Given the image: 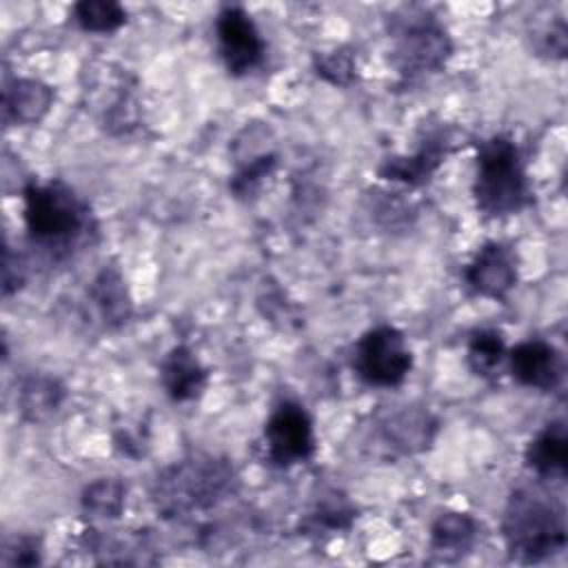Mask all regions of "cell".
Instances as JSON below:
<instances>
[{"label":"cell","mask_w":568,"mask_h":568,"mask_svg":"<svg viewBox=\"0 0 568 568\" xmlns=\"http://www.w3.org/2000/svg\"><path fill=\"white\" fill-rule=\"evenodd\" d=\"M24 226L33 248L49 260L73 257L95 237V217L89 202L64 180H31L22 186Z\"/></svg>","instance_id":"6da1fadb"},{"label":"cell","mask_w":568,"mask_h":568,"mask_svg":"<svg viewBox=\"0 0 568 568\" xmlns=\"http://www.w3.org/2000/svg\"><path fill=\"white\" fill-rule=\"evenodd\" d=\"M501 535L513 559L544 561L566 548V510L541 488H515L504 508Z\"/></svg>","instance_id":"7a4b0ae2"},{"label":"cell","mask_w":568,"mask_h":568,"mask_svg":"<svg viewBox=\"0 0 568 568\" xmlns=\"http://www.w3.org/2000/svg\"><path fill=\"white\" fill-rule=\"evenodd\" d=\"M233 488L235 470L226 459L193 453L158 473L151 495L162 517L178 519L217 506Z\"/></svg>","instance_id":"3957f363"},{"label":"cell","mask_w":568,"mask_h":568,"mask_svg":"<svg viewBox=\"0 0 568 568\" xmlns=\"http://www.w3.org/2000/svg\"><path fill=\"white\" fill-rule=\"evenodd\" d=\"M473 197L488 220L515 215L532 202L526 162L510 135L495 133L477 144Z\"/></svg>","instance_id":"277c9868"},{"label":"cell","mask_w":568,"mask_h":568,"mask_svg":"<svg viewBox=\"0 0 568 568\" xmlns=\"http://www.w3.org/2000/svg\"><path fill=\"white\" fill-rule=\"evenodd\" d=\"M393 40V67L404 80L437 73L453 55V40L446 27L426 9H402L388 18Z\"/></svg>","instance_id":"5b68a950"},{"label":"cell","mask_w":568,"mask_h":568,"mask_svg":"<svg viewBox=\"0 0 568 568\" xmlns=\"http://www.w3.org/2000/svg\"><path fill=\"white\" fill-rule=\"evenodd\" d=\"M413 368V353L399 328L379 324L368 328L353 348V371L377 388L399 386Z\"/></svg>","instance_id":"8992f818"},{"label":"cell","mask_w":568,"mask_h":568,"mask_svg":"<svg viewBox=\"0 0 568 568\" xmlns=\"http://www.w3.org/2000/svg\"><path fill=\"white\" fill-rule=\"evenodd\" d=\"M264 459L275 468L306 464L315 455V430L306 408L297 402H280L264 424Z\"/></svg>","instance_id":"52a82bcc"},{"label":"cell","mask_w":568,"mask_h":568,"mask_svg":"<svg viewBox=\"0 0 568 568\" xmlns=\"http://www.w3.org/2000/svg\"><path fill=\"white\" fill-rule=\"evenodd\" d=\"M217 51L226 71L235 78L255 71L266 55V42L246 9L240 4H224L215 20Z\"/></svg>","instance_id":"ba28073f"},{"label":"cell","mask_w":568,"mask_h":568,"mask_svg":"<svg viewBox=\"0 0 568 568\" xmlns=\"http://www.w3.org/2000/svg\"><path fill=\"white\" fill-rule=\"evenodd\" d=\"M453 144H455V135L448 124H444V122L428 124L422 131L417 149L408 155L384 158L382 164L377 166V175L386 182L422 186L446 162L448 153L453 151Z\"/></svg>","instance_id":"9c48e42d"},{"label":"cell","mask_w":568,"mask_h":568,"mask_svg":"<svg viewBox=\"0 0 568 568\" xmlns=\"http://www.w3.org/2000/svg\"><path fill=\"white\" fill-rule=\"evenodd\" d=\"M506 359L513 379L526 388L550 393L564 384V355L546 339H524L506 353Z\"/></svg>","instance_id":"30bf717a"},{"label":"cell","mask_w":568,"mask_h":568,"mask_svg":"<svg viewBox=\"0 0 568 568\" xmlns=\"http://www.w3.org/2000/svg\"><path fill=\"white\" fill-rule=\"evenodd\" d=\"M517 255L504 242H486L466 264L464 280L473 293L490 300H504L517 286Z\"/></svg>","instance_id":"8fae6325"},{"label":"cell","mask_w":568,"mask_h":568,"mask_svg":"<svg viewBox=\"0 0 568 568\" xmlns=\"http://www.w3.org/2000/svg\"><path fill=\"white\" fill-rule=\"evenodd\" d=\"M160 382L171 402H193L209 386V368L189 346L178 344L160 362Z\"/></svg>","instance_id":"7c38bea8"},{"label":"cell","mask_w":568,"mask_h":568,"mask_svg":"<svg viewBox=\"0 0 568 568\" xmlns=\"http://www.w3.org/2000/svg\"><path fill=\"white\" fill-rule=\"evenodd\" d=\"M53 104V89L36 78H13L2 89V120L9 126L38 124Z\"/></svg>","instance_id":"4fadbf2b"},{"label":"cell","mask_w":568,"mask_h":568,"mask_svg":"<svg viewBox=\"0 0 568 568\" xmlns=\"http://www.w3.org/2000/svg\"><path fill=\"white\" fill-rule=\"evenodd\" d=\"M526 466L546 481H564L568 468V437L566 422H548L524 450Z\"/></svg>","instance_id":"5bb4252c"},{"label":"cell","mask_w":568,"mask_h":568,"mask_svg":"<svg viewBox=\"0 0 568 568\" xmlns=\"http://www.w3.org/2000/svg\"><path fill=\"white\" fill-rule=\"evenodd\" d=\"M477 541V521L462 510H446L430 524V555L437 561L453 564L466 557Z\"/></svg>","instance_id":"9a60e30c"},{"label":"cell","mask_w":568,"mask_h":568,"mask_svg":"<svg viewBox=\"0 0 568 568\" xmlns=\"http://www.w3.org/2000/svg\"><path fill=\"white\" fill-rule=\"evenodd\" d=\"M437 433V419L422 408H402L393 413L382 424V435L386 444L402 453V455H415L426 450Z\"/></svg>","instance_id":"2e32d148"},{"label":"cell","mask_w":568,"mask_h":568,"mask_svg":"<svg viewBox=\"0 0 568 568\" xmlns=\"http://www.w3.org/2000/svg\"><path fill=\"white\" fill-rule=\"evenodd\" d=\"M89 300L93 302L95 311L100 313L104 326L120 328L131 320L133 304L126 288V282L118 266H104L89 286Z\"/></svg>","instance_id":"e0dca14e"},{"label":"cell","mask_w":568,"mask_h":568,"mask_svg":"<svg viewBox=\"0 0 568 568\" xmlns=\"http://www.w3.org/2000/svg\"><path fill=\"white\" fill-rule=\"evenodd\" d=\"M64 399V386L51 375H29L18 390V406L24 419H49Z\"/></svg>","instance_id":"ac0fdd59"},{"label":"cell","mask_w":568,"mask_h":568,"mask_svg":"<svg viewBox=\"0 0 568 568\" xmlns=\"http://www.w3.org/2000/svg\"><path fill=\"white\" fill-rule=\"evenodd\" d=\"M126 486L118 477H98L84 486L80 506L91 519H118L124 510Z\"/></svg>","instance_id":"d6986e66"},{"label":"cell","mask_w":568,"mask_h":568,"mask_svg":"<svg viewBox=\"0 0 568 568\" xmlns=\"http://www.w3.org/2000/svg\"><path fill=\"white\" fill-rule=\"evenodd\" d=\"M355 519V508L348 504V499L339 493H328L317 504L313 510L306 515L302 528L306 535H333L339 530H348Z\"/></svg>","instance_id":"ffe728a7"},{"label":"cell","mask_w":568,"mask_h":568,"mask_svg":"<svg viewBox=\"0 0 568 568\" xmlns=\"http://www.w3.org/2000/svg\"><path fill=\"white\" fill-rule=\"evenodd\" d=\"M506 353L508 351L501 333L495 328H481V331H475L468 339L466 362L475 375L495 377L506 359Z\"/></svg>","instance_id":"44dd1931"},{"label":"cell","mask_w":568,"mask_h":568,"mask_svg":"<svg viewBox=\"0 0 568 568\" xmlns=\"http://www.w3.org/2000/svg\"><path fill=\"white\" fill-rule=\"evenodd\" d=\"M277 162H280V155L275 151H264L246 158L242 164H237L235 173L231 175L229 191L237 200H253L260 186L264 184V180L271 178L273 171L277 169Z\"/></svg>","instance_id":"7402d4cb"},{"label":"cell","mask_w":568,"mask_h":568,"mask_svg":"<svg viewBox=\"0 0 568 568\" xmlns=\"http://www.w3.org/2000/svg\"><path fill=\"white\" fill-rule=\"evenodd\" d=\"M73 20L89 33H113L126 24V11L113 0H80L73 4Z\"/></svg>","instance_id":"603a6c76"},{"label":"cell","mask_w":568,"mask_h":568,"mask_svg":"<svg viewBox=\"0 0 568 568\" xmlns=\"http://www.w3.org/2000/svg\"><path fill=\"white\" fill-rule=\"evenodd\" d=\"M313 71L333 87H351L357 78L355 53L351 47H337L313 55Z\"/></svg>","instance_id":"cb8c5ba5"},{"label":"cell","mask_w":568,"mask_h":568,"mask_svg":"<svg viewBox=\"0 0 568 568\" xmlns=\"http://www.w3.org/2000/svg\"><path fill=\"white\" fill-rule=\"evenodd\" d=\"M2 566H33L40 564V539L31 535H16L4 539Z\"/></svg>","instance_id":"d4e9b609"},{"label":"cell","mask_w":568,"mask_h":568,"mask_svg":"<svg viewBox=\"0 0 568 568\" xmlns=\"http://www.w3.org/2000/svg\"><path fill=\"white\" fill-rule=\"evenodd\" d=\"M27 260L20 253H13L11 246H4V260H2V295L9 297L18 288H22L27 280Z\"/></svg>","instance_id":"484cf974"},{"label":"cell","mask_w":568,"mask_h":568,"mask_svg":"<svg viewBox=\"0 0 568 568\" xmlns=\"http://www.w3.org/2000/svg\"><path fill=\"white\" fill-rule=\"evenodd\" d=\"M544 53H548L550 58H566V49H568V29L566 22L561 18H557L555 22H550V27L544 31V44H541Z\"/></svg>","instance_id":"4316f807"}]
</instances>
